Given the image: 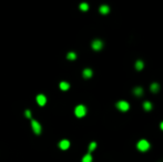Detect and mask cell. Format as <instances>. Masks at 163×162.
Returning <instances> with one entry per match:
<instances>
[{
	"label": "cell",
	"mask_w": 163,
	"mask_h": 162,
	"mask_svg": "<svg viewBox=\"0 0 163 162\" xmlns=\"http://www.w3.org/2000/svg\"><path fill=\"white\" fill-rule=\"evenodd\" d=\"M150 147H151V144H150V142L148 140H145V139H142V140H139V142H138L136 144V148H138V150L141 151V152H145V151H148Z\"/></svg>",
	"instance_id": "6da1fadb"
},
{
	"label": "cell",
	"mask_w": 163,
	"mask_h": 162,
	"mask_svg": "<svg viewBox=\"0 0 163 162\" xmlns=\"http://www.w3.org/2000/svg\"><path fill=\"white\" fill-rule=\"evenodd\" d=\"M74 114H76L78 118H83L87 114V108L82 105L77 106L76 109H74Z\"/></svg>",
	"instance_id": "7a4b0ae2"
},
{
	"label": "cell",
	"mask_w": 163,
	"mask_h": 162,
	"mask_svg": "<svg viewBox=\"0 0 163 162\" xmlns=\"http://www.w3.org/2000/svg\"><path fill=\"white\" fill-rule=\"evenodd\" d=\"M116 108L120 110V111H128L129 109H130V105H129V102L124 101V100H121L119 101L118 103H116Z\"/></svg>",
	"instance_id": "3957f363"
},
{
	"label": "cell",
	"mask_w": 163,
	"mask_h": 162,
	"mask_svg": "<svg viewBox=\"0 0 163 162\" xmlns=\"http://www.w3.org/2000/svg\"><path fill=\"white\" fill-rule=\"evenodd\" d=\"M91 47H92L93 50L95 51H100L101 49L103 48V42L101 40H99V39H95L92 41V43H91Z\"/></svg>",
	"instance_id": "277c9868"
},
{
	"label": "cell",
	"mask_w": 163,
	"mask_h": 162,
	"mask_svg": "<svg viewBox=\"0 0 163 162\" xmlns=\"http://www.w3.org/2000/svg\"><path fill=\"white\" fill-rule=\"evenodd\" d=\"M31 127H32V130L35 132L36 134H40L41 133V126L38 121H36V120H32L31 121Z\"/></svg>",
	"instance_id": "5b68a950"
},
{
	"label": "cell",
	"mask_w": 163,
	"mask_h": 162,
	"mask_svg": "<svg viewBox=\"0 0 163 162\" xmlns=\"http://www.w3.org/2000/svg\"><path fill=\"white\" fill-rule=\"evenodd\" d=\"M36 100H37V103H38L40 107H43L45 103H47V98H45V95H43V94H38L36 98Z\"/></svg>",
	"instance_id": "8992f818"
},
{
	"label": "cell",
	"mask_w": 163,
	"mask_h": 162,
	"mask_svg": "<svg viewBox=\"0 0 163 162\" xmlns=\"http://www.w3.org/2000/svg\"><path fill=\"white\" fill-rule=\"evenodd\" d=\"M69 147H70L69 140H61L59 142V148L61 150H67V149H69Z\"/></svg>",
	"instance_id": "52a82bcc"
},
{
	"label": "cell",
	"mask_w": 163,
	"mask_h": 162,
	"mask_svg": "<svg viewBox=\"0 0 163 162\" xmlns=\"http://www.w3.org/2000/svg\"><path fill=\"white\" fill-rule=\"evenodd\" d=\"M82 76L84 79H90L91 77H92V70L91 69H84L82 72Z\"/></svg>",
	"instance_id": "ba28073f"
},
{
	"label": "cell",
	"mask_w": 163,
	"mask_h": 162,
	"mask_svg": "<svg viewBox=\"0 0 163 162\" xmlns=\"http://www.w3.org/2000/svg\"><path fill=\"white\" fill-rule=\"evenodd\" d=\"M133 94L136 95V97H141V95L143 94V89H142L141 87H136V88L133 89Z\"/></svg>",
	"instance_id": "9c48e42d"
},
{
	"label": "cell",
	"mask_w": 163,
	"mask_h": 162,
	"mask_svg": "<svg viewBox=\"0 0 163 162\" xmlns=\"http://www.w3.org/2000/svg\"><path fill=\"white\" fill-rule=\"evenodd\" d=\"M99 11L101 12L102 15H107V14H109V11H110V8H109V6H107V5H102L100 7Z\"/></svg>",
	"instance_id": "30bf717a"
},
{
	"label": "cell",
	"mask_w": 163,
	"mask_h": 162,
	"mask_svg": "<svg viewBox=\"0 0 163 162\" xmlns=\"http://www.w3.org/2000/svg\"><path fill=\"white\" fill-rule=\"evenodd\" d=\"M144 68V63H143V61L142 60H138L135 62V69L138 70V71H141L142 69Z\"/></svg>",
	"instance_id": "8fae6325"
},
{
	"label": "cell",
	"mask_w": 163,
	"mask_h": 162,
	"mask_svg": "<svg viewBox=\"0 0 163 162\" xmlns=\"http://www.w3.org/2000/svg\"><path fill=\"white\" fill-rule=\"evenodd\" d=\"M60 89H61L62 91L69 90V89H70V85L68 83V82H66V81H62L61 83H60Z\"/></svg>",
	"instance_id": "7c38bea8"
},
{
	"label": "cell",
	"mask_w": 163,
	"mask_h": 162,
	"mask_svg": "<svg viewBox=\"0 0 163 162\" xmlns=\"http://www.w3.org/2000/svg\"><path fill=\"white\" fill-rule=\"evenodd\" d=\"M150 89H151L152 92H158L159 89H160V85L157 83V82H153V83L150 86Z\"/></svg>",
	"instance_id": "4fadbf2b"
},
{
	"label": "cell",
	"mask_w": 163,
	"mask_h": 162,
	"mask_svg": "<svg viewBox=\"0 0 163 162\" xmlns=\"http://www.w3.org/2000/svg\"><path fill=\"white\" fill-rule=\"evenodd\" d=\"M143 108H144L145 111H150V110L152 109V103L150 102V101H145L143 103Z\"/></svg>",
	"instance_id": "5bb4252c"
},
{
	"label": "cell",
	"mask_w": 163,
	"mask_h": 162,
	"mask_svg": "<svg viewBox=\"0 0 163 162\" xmlns=\"http://www.w3.org/2000/svg\"><path fill=\"white\" fill-rule=\"evenodd\" d=\"M82 162H92V157H91L90 153H88L82 158Z\"/></svg>",
	"instance_id": "9a60e30c"
},
{
	"label": "cell",
	"mask_w": 163,
	"mask_h": 162,
	"mask_svg": "<svg viewBox=\"0 0 163 162\" xmlns=\"http://www.w3.org/2000/svg\"><path fill=\"white\" fill-rule=\"evenodd\" d=\"M67 59H68V60H76L77 59V55L74 52H69L68 55H67Z\"/></svg>",
	"instance_id": "2e32d148"
},
{
	"label": "cell",
	"mask_w": 163,
	"mask_h": 162,
	"mask_svg": "<svg viewBox=\"0 0 163 162\" xmlns=\"http://www.w3.org/2000/svg\"><path fill=\"white\" fill-rule=\"evenodd\" d=\"M79 8H80V10L82 11H88V9H89V5H88L87 2H82L80 6H79Z\"/></svg>",
	"instance_id": "e0dca14e"
},
{
	"label": "cell",
	"mask_w": 163,
	"mask_h": 162,
	"mask_svg": "<svg viewBox=\"0 0 163 162\" xmlns=\"http://www.w3.org/2000/svg\"><path fill=\"white\" fill-rule=\"evenodd\" d=\"M95 148H97V143H95V142H91L90 145H89V152L94 151V149H95Z\"/></svg>",
	"instance_id": "ac0fdd59"
},
{
	"label": "cell",
	"mask_w": 163,
	"mask_h": 162,
	"mask_svg": "<svg viewBox=\"0 0 163 162\" xmlns=\"http://www.w3.org/2000/svg\"><path fill=\"white\" fill-rule=\"evenodd\" d=\"M24 114H26V117H27V118H29V119L31 118V111H30V110H26Z\"/></svg>",
	"instance_id": "d6986e66"
},
{
	"label": "cell",
	"mask_w": 163,
	"mask_h": 162,
	"mask_svg": "<svg viewBox=\"0 0 163 162\" xmlns=\"http://www.w3.org/2000/svg\"><path fill=\"white\" fill-rule=\"evenodd\" d=\"M160 128H161L162 130H163V121H162V122H161V124H160Z\"/></svg>",
	"instance_id": "ffe728a7"
}]
</instances>
